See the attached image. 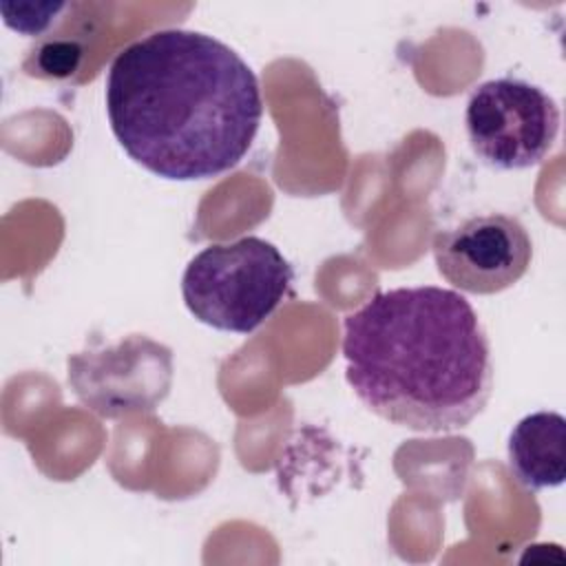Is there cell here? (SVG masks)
<instances>
[{
    "mask_svg": "<svg viewBox=\"0 0 566 566\" xmlns=\"http://www.w3.org/2000/svg\"><path fill=\"white\" fill-rule=\"evenodd\" d=\"M104 99L128 157L172 181L234 168L263 117L250 64L221 40L190 29L153 31L119 51Z\"/></svg>",
    "mask_w": 566,
    "mask_h": 566,
    "instance_id": "1",
    "label": "cell"
},
{
    "mask_svg": "<svg viewBox=\"0 0 566 566\" xmlns=\"http://www.w3.org/2000/svg\"><path fill=\"white\" fill-rule=\"evenodd\" d=\"M345 378L365 407L413 431H458L493 389L491 345L471 303L438 285L394 287L345 318Z\"/></svg>",
    "mask_w": 566,
    "mask_h": 566,
    "instance_id": "2",
    "label": "cell"
},
{
    "mask_svg": "<svg viewBox=\"0 0 566 566\" xmlns=\"http://www.w3.org/2000/svg\"><path fill=\"white\" fill-rule=\"evenodd\" d=\"M292 279V265L274 243L241 237L195 254L181 276V296L197 321L250 334L283 303Z\"/></svg>",
    "mask_w": 566,
    "mask_h": 566,
    "instance_id": "3",
    "label": "cell"
},
{
    "mask_svg": "<svg viewBox=\"0 0 566 566\" xmlns=\"http://www.w3.org/2000/svg\"><path fill=\"white\" fill-rule=\"evenodd\" d=\"M473 153L500 170H522L539 164L559 133L555 99L520 77L482 82L464 111Z\"/></svg>",
    "mask_w": 566,
    "mask_h": 566,
    "instance_id": "4",
    "label": "cell"
},
{
    "mask_svg": "<svg viewBox=\"0 0 566 566\" xmlns=\"http://www.w3.org/2000/svg\"><path fill=\"white\" fill-rule=\"evenodd\" d=\"M66 365L75 396L104 418L153 411L172 382V352L139 334L113 347L77 352Z\"/></svg>",
    "mask_w": 566,
    "mask_h": 566,
    "instance_id": "5",
    "label": "cell"
},
{
    "mask_svg": "<svg viewBox=\"0 0 566 566\" xmlns=\"http://www.w3.org/2000/svg\"><path fill=\"white\" fill-rule=\"evenodd\" d=\"M438 272L469 294H497L528 270L533 243L526 228L509 214H475L433 239Z\"/></svg>",
    "mask_w": 566,
    "mask_h": 566,
    "instance_id": "6",
    "label": "cell"
},
{
    "mask_svg": "<svg viewBox=\"0 0 566 566\" xmlns=\"http://www.w3.org/2000/svg\"><path fill=\"white\" fill-rule=\"evenodd\" d=\"M509 467L526 489H555L566 478V420L557 411L524 416L511 431Z\"/></svg>",
    "mask_w": 566,
    "mask_h": 566,
    "instance_id": "7",
    "label": "cell"
},
{
    "mask_svg": "<svg viewBox=\"0 0 566 566\" xmlns=\"http://www.w3.org/2000/svg\"><path fill=\"white\" fill-rule=\"evenodd\" d=\"M82 60V46L75 42H49L38 51V69L46 77L71 75Z\"/></svg>",
    "mask_w": 566,
    "mask_h": 566,
    "instance_id": "8",
    "label": "cell"
}]
</instances>
